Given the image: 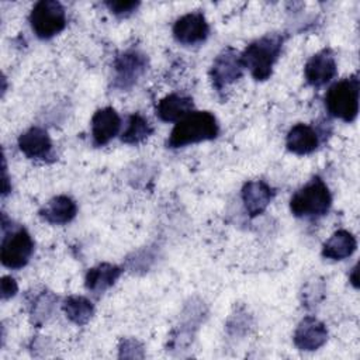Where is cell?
Returning a JSON list of instances; mask_svg holds the SVG:
<instances>
[{
  "label": "cell",
  "instance_id": "obj_5",
  "mask_svg": "<svg viewBox=\"0 0 360 360\" xmlns=\"http://www.w3.org/2000/svg\"><path fill=\"white\" fill-rule=\"evenodd\" d=\"M30 25L41 39H51L66 27V11L56 0H41L30 13Z\"/></svg>",
  "mask_w": 360,
  "mask_h": 360
},
{
  "label": "cell",
  "instance_id": "obj_9",
  "mask_svg": "<svg viewBox=\"0 0 360 360\" xmlns=\"http://www.w3.org/2000/svg\"><path fill=\"white\" fill-rule=\"evenodd\" d=\"M172 32L181 45H198L207 39L210 25L201 11H190L174 21Z\"/></svg>",
  "mask_w": 360,
  "mask_h": 360
},
{
  "label": "cell",
  "instance_id": "obj_22",
  "mask_svg": "<svg viewBox=\"0 0 360 360\" xmlns=\"http://www.w3.org/2000/svg\"><path fill=\"white\" fill-rule=\"evenodd\" d=\"M56 300V295L48 290L34 294L30 301V316L32 323L41 325L44 321H46L55 308Z\"/></svg>",
  "mask_w": 360,
  "mask_h": 360
},
{
  "label": "cell",
  "instance_id": "obj_3",
  "mask_svg": "<svg viewBox=\"0 0 360 360\" xmlns=\"http://www.w3.org/2000/svg\"><path fill=\"white\" fill-rule=\"evenodd\" d=\"M332 205V194L326 183L319 177H312L297 190L290 200V211L297 218L318 219L328 214Z\"/></svg>",
  "mask_w": 360,
  "mask_h": 360
},
{
  "label": "cell",
  "instance_id": "obj_10",
  "mask_svg": "<svg viewBox=\"0 0 360 360\" xmlns=\"http://www.w3.org/2000/svg\"><path fill=\"white\" fill-rule=\"evenodd\" d=\"M338 73L336 59L330 49L325 48L314 53L305 63L304 76L312 87H322L329 83Z\"/></svg>",
  "mask_w": 360,
  "mask_h": 360
},
{
  "label": "cell",
  "instance_id": "obj_13",
  "mask_svg": "<svg viewBox=\"0 0 360 360\" xmlns=\"http://www.w3.org/2000/svg\"><path fill=\"white\" fill-rule=\"evenodd\" d=\"M18 149L28 159L46 160L52 156L53 145L48 132L41 127H31L18 136Z\"/></svg>",
  "mask_w": 360,
  "mask_h": 360
},
{
  "label": "cell",
  "instance_id": "obj_16",
  "mask_svg": "<svg viewBox=\"0 0 360 360\" xmlns=\"http://www.w3.org/2000/svg\"><path fill=\"white\" fill-rule=\"evenodd\" d=\"M77 214V205L69 195L60 194L51 198L41 210L39 217L52 225H65Z\"/></svg>",
  "mask_w": 360,
  "mask_h": 360
},
{
  "label": "cell",
  "instance_id": "obj_24",
  "mask_svg": "<svg viewBox=\"0 0 360 360\" xmlns=\"http://www.w3.org/2000/svg\"><path fill=\"white\" fill-rule=\"evenodd\" d=\"M107 8L117 17H128L129 14H132L138 7H139V1H134V0H128V1H105Z\"/></svg>",
  "mask_w": 360,
  "mask_h": 360
},
{
  "label": "cell",
  "instance_id": "obj_7",
  "mask_svg": "<svg viewBox=\"0 0 360 360\" xmlns=\"http://www.w3.org/2000/svg\"><path fill=\"white\" fill-rule=\"evenodd\" d=\"M148 58L138 49H128L114 60L112 87L121 91L132 89L146 73Z\"/></svg>",
  "mask_w": 360,
  "mask_h": 360
},
{
  "label": "cell",
  "instance_id": "obj_1",
  "mask_svg": "<svg viewBox=\"0 0 360 360\" xmlns=\"http://www.w3.org/2000/svg\"><path fill=\"white\" fill-rule=\"evenodd\" d=\"M218 134L219 124L212 112L191 111L176 122L166 141V146L177 149L204 141H212Z\"/></svg>",
  "mask_w": 360,
  "mask_h": 360
},
{
  "label": "cell",
  "instance_id": "obj_8",
  "mask_svg": "<svg viewBox=\"0 0 360 360\" xmlns=\"http://www.w3.org/2000/svg\"><path fill=\"white\" fill-rule=\"evenodd\" d=\"M243 69L240 53L232 46L224 48L215 56L210 69V79L215 91L222 94L231 84L240 79Z\"/></svg>",
  "mask_w": 360,
  "mask_h": 360
},
{
  "label": "cell",
  "instance_id": "obj_17",
  "mask_svg": "<svg viewBox=\"0 0 360 360\" xmlns=\"http://www.w3.org/2000/svg\"><path fill=\"white\" fill-rule=\"evenodd\" d=\"M193 98L190 96L172 93L156 104V115L165 122H177L193 110Z\"/></svg>",
  "mask_w": 360,
  "mask_h": 360
},
{
  "label": "cell",
  "instance_id": "obj_14",
  "mask_svg": "<svg viewBox=\"0 0 360 360\" xmlns=\"http://www.w3.org/2000/svg\"><path fill=\"white\" fill-rule=\"evenodd\" d=\"M121 128V118L112 107L97 110L91 117V139L96 146L107 145Z\"/></svg>",
  "mask_w": 360,
  "mask_h": 360
},
{
  "label": "cell",
  "instance_id": "obj_19",
  "mask_svg": "<svg viewBox=\"0 0 360 360\" xmlns=\"http://www.w3.org/2000/svg\"><path fill=\"white\" fill-rule=\"evenodd\" d=\"M357 248L354 235L346 229H339L322 246V256L330 260H343L350 257Z\"/></svg>",
  "mask_w": 360,
  "mask_h": 360
},
{
  "label": "cell",
  "instance_id": "obj_15",
  "mask_svg": "<svg viewBox=\"0 0 360 360\" xmlns=\"http://www.w3.org/2000/svg\"><path fill=\"white\" fill-rule=\"evenodd\" d=\"M321 142L319 132L308 124H295L285 136V146L295 155H309L318 149Z\"/></svg>",
  "mask_w": 360,
  "mask_h": 360
},
{
  "label": "cell",
  "instance_id": "obj_4",
  "mask_svg": "<svg viewBox=\"0 0 360 360\" xmlns=\"http://www.w3.org/2000/svg\"><path fill=\"white\" fill-rule=\"evenodd\" d=\"M360 82L357 75L333 83L325 94L328 112L345 122H353L359 114Z\"/></svg>",
  "mask_w": 360,
  "mask_h": 360
},
{
  "label": "cell",
  "instance_id": "obj_23",
  "mask_svg": "<svg viewBox=\"0 0 360 360\" xmlns=\"http://www.w3.org/2000/svg\"><path fill=\"white\" fill-rule=\"evenodd\" d=\"M120 357H129V359H138V357H143V346L134 338H127L122 339L120 346Z\"/></svg>",
  "mask_w": 360,
  "mask_h": 360
},
{
  "label": "cell",
  "instance_id": "obj_11",
  "mask_svg": "<svg viewBox=\"0 0 360 360\" xmlns=\"http://www.w3.org/2000/svg\"><path fill=\"white\" fill-rule=\"evenodd\" d=\"M240 195L248 215L255 218L266 211L276 195V190L264 180H250L243 184Z\"/></svg>",
  "mask_w": 360,
  "mask_h": 360
},
{
  "label": "cell",
  "instance_id": "obj_18",
  "mask_svg": "<svg viewBox=\"0 0 360 360\" xmlns=\"http://www.w3.org/2000/svg\"><path fill=\"white\" fill-rule=\"evenodd\" d=\"M122 269L111 263H100L91 267L84 277V285L94 294H101L108 290L122 274Z\"/></svg>",
  "mask_w": 360,
  "mask_h": 360
},
{
  "label": "cell",
  "instance_id": "obj_21",
  "mask_svg": "<svg viewBox=\"0 0 360 360\" xmlns=\"http://www.w3.org/2000/svg\"><path fill=\"white\" fill-rule=\"evenodd\" d=\"M62 308L66 318L79 326L86 325L94 314L93 302L83 295L66 297L62 302Z\"/></svg>",
  "mask_w": 360,
  "mask_h": 360
},
{
  "label": "cell",
  "instance_id": "obj_20",
  "mask_svg": "<svg viewBox=\"0 0 360 360\" xmlns=\"http://www.w3.org/2000/svg\"><path fill=\"white\" fill-rule=\"evenodd\" d=\"M153 134V127L146 117L134 112L128 117L127 125L121 134V141L127 145H139Z\"/></svg>",
  "mask_w": 360,
  "mask_h": 360
},
{
  "label": "cell",
  "instance_id": "obj_25",
  "mask_svg": "<svg viewBox=\"0 0 360 360\" xmlns=\"http://www.w3.org/2000/svg\"><path fill=\"white\" fill-rule=\"evenodd\" d=\"M18 291V285L17 281L11 277V276H3L1 281H0V292H1V298L3 300H8L13 298Z\"/></svg>",
  "mask_w": 360,
  "mask_h": 360
},
{
  "label": "cell",
  "instance_id": "obj_12",
  "mask_svg": "<svg viewBox=\"0 0 360 360\" xmlns=\"http://www.w3.org/2000/svg\"><path fill=\"white\" fill-rule=\"evenodd\" d=\"M297 349L304 352H314L322 347L328 340L326 326L315 316H305L295 328L292 336Z\"/></svg>",
  "mask_w": 360,
  "mask_h": 360
},
{
  "label": "cell",
  "instance_id": "obj_2",
  "mask_svg": "<svg viewBox=\"0 0 360 360\" xmlns=\"http://www.w3.org/2000/svg\"><path fill=\"white\" fill-rule=\"evenodd\" d=\"M284 37L277 32L266 34L253 42H250L240 53L243 68L248 69L252 77L257 82L267 80L271 73L274 63L278 60Z\"/></svg>",
  "mask_w": 360,
  "mask_h": 360
},
{
  "label": "cell",
  "instance_id": "obj_6",
  "mask_svg": "<svg viewBox=\"0 0 360 360\" xmlns=\"http://www.w3.org/2000/svg\"><path fill=\"white\" fill-rule=\"evenodd\" d=\"M34 253V240L28 231L22 226H15L10 232H4L0 259L3 266L8 269L24 267Z\"/></svg>",
  "mask_w": 360,
  "mask_h": 360
},
{
  "label": "cell",
  "instance_id": "obj_26",
  "mask_svg": "<svg viewBox=\"0 0 360 360\" xmlns=\"http://www.w3.org/2000/svg\"><path fill=\"white\" fill-rule=\"evenodd\" d=\"M357 273H359V270H357V264L352 269V273H350V276H349V280H350V283L353 284V287H359V280H357Z\"/></svg>",
  "mask_w": 360,
  "mask_h": 360
}]
</instances>
